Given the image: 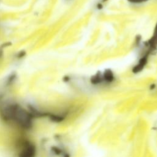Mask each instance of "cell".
<instances>
[{
	"mask_svg": "<svg viewBox=\"0 0 157 157\" xmlns=\"http://www.w3.org/2000/svg\"><path fill=\"white\" fill-rule=\"evenodd\" d=\"M4 118L12 120L18 124L28 128L31 124V116L29 113L15 104L6 106L2 110Z\"/></svg>",
	"mask_w": 157,
	"mask_h": 157,
	"instance_id": "cell-1",
	"label": "cell"
}]
</instances>
